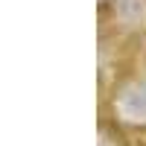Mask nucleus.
<instances>
[{
	"instance_id": "obj_1",
	"label": "nucleus",
	"mask_w": 146,
	"mask_h": 146,
	"mask_svg": "<svg viewBox=\"0 0 146 146\" xmlns=\"http://www.w3.org/2000/svg\"><path fill=\"white\" fill-rule=\"evenodd\" d=\"M135 146H146V129L135 131Z\"/></svg>"
}]
</instances>
